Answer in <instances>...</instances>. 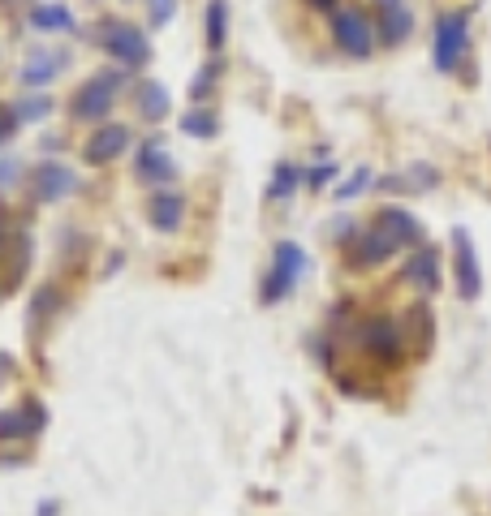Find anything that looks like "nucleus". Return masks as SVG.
<instances>
[{
  "label": "nucleus",
  "instance_id": "obj_7",
  "mask_svg": "<svg viewBox=\"0 0 491 516\" xmlns=\"http://www.w3.org/2000/svg\"><path fill=\"white\" fill-rule=\"evenodd\" d=\"M332 39H336V48L349 52V56H371L376 48V35H371V22L358 14V9H336L332 14Z\"/></svg>",
  "mask_w": 491,
  "mask_h": 516
},
{
  "label": "nucleus",
  "instance_id": "obj_11",
  "mask_svg": "<svg viewBox=\"0 0 491 516\" xmlns=\"http://www.w3.org/2000/svg\"><path fill=\"white\" fill-rule=\"evenodd\" d=\"M401 280H406V284H414L423 297H436V293H440V284H444V254L436 250V245H423V250H418V254H414L406 267H401Z\"/></svg>",
  "mask_w": 491,
  "mask_h": 516
},
{
  "label": "nucleus",
  "instance_id": "obj_3",
  "mask_svg": "<svg viewBox=\"0 0 491 516\" xmlns=\"http://www.w3.org/2000/svg\"><path fill=\"white\" fill-rule=\"evenodd\" d=\"M121 82H125V69H104L95 78H86L78 91H74V99H69V116H74V121H86V125H91V121H104V116L113 113Z\"/></svg>",
  "mask_w": 491,
  "mask_h": 516
},
{
  "label": "nucleus",
  "instance_id": "obj_2",
  "mask_svg": "<svg viewBox=\"0 0 491 516\" xmlns=\"http://www.w3.org/2000/svg\"><path fill=\"white\" fill-rule=\"evenodd\" d=\"M302 272H306V250H302L297 242H276V250H272V267H267V275H263V284H259V302L263 306L285 302V297L297 289Z\"/></svg>",
  "mask_w": 491,
  "mask_h": 516
},
{
  "label": "nucleus",
  "instance_id": "obj_23",
  "mask_svg": "<svg viewBox=\"0 0 491 516\" xmlns=\"http://www.w3.org/2000/svg\"><path fill=\"white\" fill-rule=\"evenodd\" d=\"M220 74H225V64H220V56H212V61H207L195 78H190V86H185V91H190V104H203V99L212 95L215 82H220Z\"/></svg>",
  "mask_w": 491,
  "mask_h": 516
},
{
  "label": "nucleus",
  "instance_id": "obj_14",
  "mask_svg": "<svg viewBox=\"0 0 491 516\" xmlns=\"http://www.w3.org/2000/svg\"><path fill=\"white\" fill-rule=\"evenodd\" d=\"M48 426V413L39 401H22L17 409H0V439H31Z\"/></svg>",
  "mask_w": 491,
  "mask_h": 516
},
{
  "label": "nucleus",
  "instance_id": "obj_18",
  "mask_svg": "<svg viewBox=\"0 0 491 516\" xmlns=\"http://www.w3.org/2000/svg\"><path fill=\"white\" fill-rule=\"evenodd\" d=\"M409 35H414V14H409L406 5H393V9H384V17H379V39H384V48H396V44H406Z\"/></svg>",
  "mask_w": 491,
  "mask_h": 516
},
{
  "label": "nucleus",
  "instance_id": "obj_5",
  "mask_svg": "<svg viewBox=\"0 0 491 516\" xmlns=\"http://www.w3.org/2000/svg\"><path fill=\"white\" fill-rule=\"evenodd\" d=\"M358 327H362V332H358L362 349L376 357L379 366H401V353H406L401 322H393V319H366V322H358Z\"/></svg>",
  "mask_w": 491,
  "mask_h": 516
},
{
  "label": "nucleus",
  "instance_id": "obj_4",
  "mask_svg": "<svg viewBox=\"0 0 491 516\" xmlns=\"http://www.w3.org/2000/svg\"><path fill=\"white\" fill-rule=\"evenodd\" d=\"M470 48V9H448L436 17V39H431V64L440 74H453Z\"/></svg>",
  "mask_w": 491,
  "mask_h": 516
},
{
  "label": "nucleus",
  "instance_id": "obj_21",
  "mask_svg": "<svg viewBox=\"0 0 491 516\" xmlns=\"http://www.w3.org/2000/svg\"><path fill=\"white\" fill-rule=\"evenodd\" d=\"M229 39V0H207V52H220Z\"/></svg>",
  "mask_w": 491,
  "mask_h": 516
},
{
  "label": "nucleus",
  "instance_id": "obj_17",
  "mask_svg": "<svg viewBox=\"0 0 491 516\" xmlns=\"http://www.w3.org/2000/svg\"><path fill=\"white\" fill-rule=\"evenodd\" d=\"M376 224L388 228L401 250H406V245H423V224H418V220H414L409 211H401V207H384V211L376 215Z\"/></svg>",
  "mask_w": 491,
  "mask_h": 516
},
{
  "label": "nucleus",
  "instance_id": "obj_22",
  "mask_svg": "<svg viewBox=\"0 0 491 516\" xmlns=\"http://www.w3.org/2000/svg\"><path fill=\"white\" fill-rule=\"evenodd\" d=\"M302 168H297V164H276V168H272V181H267V198H272V203H285V198H289V194L297 190V185H302Z\"/></svg>",
  "mask_w": 491,
  "mask_h": 516
},
{
  "label": "nucleus",
  "instance_id": "obj_31",
  "mask_svg": "<svg viewBox=\"0 0 491 516\" xmlns=\"http://www.w3.org/2000/svg\"><path fill=\"white\" fill-rule=\"evenodd\" d=\"M332 177H336V164H319L311 177H306V185H311V190H324V185H327Z\"/></svg>",
  "mask_w": 491,
  "mask_h": 516
},
{
  "label": "nucleus",
  "instance_id": "obj_6",
  "mask_svg": "<svg viewBox=\"0 0 491 516\" xmlns=\"http://www.w3.org/2000/svg\"><path fill=\"white\" fill-rule=\"evenodd\" d=\"M396 250H401V245H396L393 233L371 220L366 228H358V237H354V245H349V267H354V272H362V267H379V263H388Z\"/></svg>",
  "mask_w": 491,
  "mask_h": 516
},
{
  "label": "nucleus",
  "instance_id": "obj_28",
  "mask_svg": "<svg viewBox=\"0 0 491 516\" xmlns=\"http://www.w3.org/2000/svg\"><path fill=\"white\" fill-rule=\"evenodd\" d=\"M56 306H61V297H56V289H52V284L35 293V302H31V327H35V332H39V322L48 319Z\"/></svg>",
  "mask_w": 491,
  "mask_h": 516
},
{
  "label": "nucleus",
  "instance_id": "obj_36",
  "mask_svg": "<svg viewBox=\"0 0 491 516\" xmlns=\"http://www.w3.org/2000/svg\"><path fill=\"white\" fill-rule=\"evenodd\" d=\"M61 146H65V138H61V134H56V138H52V134L44 138V151H61Z\"/></svg>",
  "mask_w": 491,
  "mask_h": 516
},
{
  "label": "nucleus",
  "instance_id": "obj_1",
  "mask_svg": "<svg viewBox=\"0 0 491 516\" xmlns=\"http://www.w3.org/2000/svg\"><path fill=\"white\" fill-rule=\"evenodd\" d=\"M86 39H91L95 48L108 52L116 64H125V74H130V69H143V64L151 61V39L143 35V26H134L125 17H104L99 26L86 31Z\"/></svg>",
  "mask_w": 491,
  "mask_h": 516
},
{
  "label": "nucleus",
  "instance_id": "obj_12",
  "mask_svg": "<svg viewBox=\"0 0 491 516\" xmlns=\"http://www.w3.org/2000/svg\"><path fill=\"white\" fill-rule=\"evenodd\" d=\"M453 263H457V289L461 297H470L475 302L478 293H483V267H478V250H475V237L466 233V228H453Z\"/></svg>",
  "mask_w": 491,
  "mask_h": 516
},
{
  "label": "nucleus",
  "instance_id": "obj_10",
  "mask_svg": "<svg viewBox=\"0 0 491 516\" xmlns=\"http://www.w3.org/2000/svg\"><path fill=\"white\" fill-rule=\"evenodd\" d=\"M134 177L147 181V185H155V190H164V185H173V181H177V160L164 151L160 138L143 143V151L134 155Z\"/></svg>",
  "mask_w": 491,
  "mask_h": 516
},
{
  "label": "nucleus",
  "instance_id": "obj_13",
  "mask_svg": "<svg viewBox=\"0 0 491 516\" xmlns=\"http://www.w3.org/2000/svg\"><path fill=\"white\" fill-rule=\"evenodd\" d=\"M147 224L155 228V233H177L181 224H185V194L181 190H151L147 198Z\"/></svg>",
  "mask_w": 491,
  "mask_h": 516
},
{
  "label": "nucleus",
  "instance_id": "obj_15",
  "mask_svg": "<svg viewBox=\"0 0 491 516\" xmlns=\"http://www.w3.org/2000/svg\"><path fill=\"white\" fill-rule=\"evenodd\" d=\"M69 64V52H52V48H35L31 56H26V64H22V86L26 91H39V86H48L61 69Z\"/></svg>",
  "mask_w": 491,
  "mask_h": 516
},
{
  "label": "nucleus",
  "instance_id": "obj_30",
  "mask_svg": "<svg viewBox=\"0 0 491 516\" xmlns=\"http://www.w3.org/2000/svg\"><path fill=\"white\" fill-rule=\"evenodd\" d=\"M17 177H22V160H14V155H0V190H9Z\"/></svg>",
  "mask_w": 491,
  "mask_h": 516
},
{
  "label": "nucleus",
  "instance_id": "obj_27",
  "mask_svg": "<svg viewBox=\"0 0 491 516\" xmlns=\"http://www.w3.org/2000/svg\"><path fill=\"white\" fill-rule=\"evenodd\" d=\"M371 168H366V164H362V168H354V173H349V177L341 181V185H336V198H341V203H349V198H358L362 190H366V185H371Z\"/></svg>",
  "mask_w": 491,
  "mask_h": 516
},
{
  "label": "nucleus",
  "instance_id": "obj_29",
  "mask_svg": "<svg viewBox=\"0 0 491 516\" xmlns=\"http://www.w3.org/2000/svg\"><path fill=\"white\" fill-rule=\"evenodd\" d=\"M151 9V26H168L177 17V0H147Z\"/></svg>",
  "mask_w": 491,
  "mask_h": 516
},
{
  "label": "nucleus",
  "instance_id": "obj_20",
  "mask_svg": "<svg viewBox=\"0 0 491 516\" xmlns=\"http://www.w3.org/2000/svg\"><path fill=\"white\" fill-rule=\"evenodd\" d=\"M181 134L185 138H198V143H212L215 134H220V116L212 108H190L185 121H181Z\"/></svg>",
  "mask_w": 491,
  "mask_h": 516
},
{
  "label": "nucleus",
  "instance_id": "obj_9",
  "mask_svg": "<svg viewBox=\"0 0 491 516\" xmlns=\"http://www.w3.org/2000/svg\"><path fill=\"white\" fill-rule=\"evenodd\" d=\"M31 190L39 203H61V198H69V194L78 190V173L61 160H44V164H35Z\"/></svg>",
  "mask_w": 491,
  "mask_h": 516
},
{
  "label": "nucleus",
  "instance_id": "obj_37",
  "mask_svg": "<svg viewBox=\"0 0 491 516\" xmlns=\"http://www.w3.org/2000/svg\"><path fill=\"white\" fill-rule=\"evenodd\" d=\"M379 5H384V9H393V5H396V0H379Z\"/></svg>",
  "mask_w": 491,
  "mask_h": 516
},
{
  "label": "nucleus",
  "instance_id": "obj_33",
  "mask_svg": "<svg viewBox=\"0 0 491 516\" xmlns=\"http://www.w3.org/2000/svg\"><path fill=\"white\" fill-rule=\"evenodd\" d=\"M9 379H14V357H9V353H0V387L9 383Z\"/></svg>",
  "mask_w": 491,
  "mask_h": 516
},
{
  "label": "nucleus",
  "instance_id": "obj_24",
  "mask_svg": "<svg viewBox=\"0 0 491 516\" xmlns=\"http://www.w3.org/2000/svg\"><path fill=\"white\" fill-rule=\"evenodd\" d=\"M14 116H17V125H26V121H44V116H52V95H22L14 104Z\"/></svg>",
  "mask_w": 491,
  "mask_h": 516
},
{
  "label": "nucleus",
  "instance_id": "obj_26",
  "mask_svg": "<svg viewBox=\"0 0 491 516\" xmlns=\"http://www.w3.org/2000/svg\"><path fill=\"white\" fill-rule=\"evenodd\" d=\"M406 322H414V336H418L414 353H426V349H431V314H426V306L406 310Z\"/></svg>",
  "mask_w": 491,
  "mask_h": 516
},
{
  "label": "nucleus",
  "instance_id": "obj_25",
  "mask_svg": "<svg viewBox=\"0 0 491 516\" xmlns=\"http://www.w3.org/2000/svg\"><path fill=\"white\" fill-rule=\"evenodd\" d=\"M406 181H409V194H426V190H436V185H440V173H436L431 164H409Z\"/></svg>",
  "mask_w": 491,
  "mask_h": 516
},
{
  "label": "nucleus",
  "instance_id": "obj_8",
  "mask_svg": "<svg viewBox=\"0 0 491 516\" xmlns=\"http://www.w3.org/2000/svg\"><path fill=\"white\" fill-rule=\"evenodd\" d=\"M130 143H134V134L125 125H116V121H108V125H95V129H91V138L82 143V160L95 164V168H104V164L121 160V155L130 151Z\"/></svg>",
  "mask_w": 491,
  "mask_h": 516
},
{
  "label": "nucleus",
  "instance_id": "obj_32",
  "mask_svg": "<svg viewBox=\"0 0 491 516\" xmlns=\"http://www.w3.org/2000/svg\"><path fill=\"white\" fill-rule=\"evenodd\" d=\"M14 129H17V116H14V108H0V146L14 138Z\"/></svg>",
  "mask_w": 491,
  "mask_h": 516
},
{
  "label": "nucleus",
  "instance_id": "obj_19",
  "mask_svg": "<svg viewBox=\"0 0 491 516\" xmlns=\"http://www.w3.org/2000/svg\"><path fill=\"white\" fill-rule=\"evenodd\" d=\"M26 22H31L35 31H78V22H74V14H69V5H61V0H56V5H35Z\"/></svg>",
  "mask_w": 491,
  "mask_h": 516
},
{
  "label": "nucleus",
  "instance_id": "obj_34",
  "mask_svg": "<svg viewBox=\"0 0 491 516\" xmlns=\"http://www.w3.org/2000/svg\"><path fill=\"white\" fill-rule=\"evenodd\" d=\"M311 9H319V14H336V0H306Z\"/></svg>",
  "mask_w": 491,
  "mask_h": 516
},
{
  "label": "nucleus",
  "instance_id": "obj_16",
  "mask_svg": "<svg viewBox=\"0 0 491 516\" xmlns=\"http://www.w3.org/2000/svg\"><path fill=\"white\" fill-rule=\"evenodd\" d=\"M134 104H138V116H143L147 125H160L164 116L173 113V95H168L164 82H138V86H134Z\"/></svg>",
  "mask_w": 491,
  "mask_h": 516
},
{
  "label": "nucleus",
  "instance_id": "obj_35",
  "mask_svg": "<svg viewBox=\"0 0 491 516\" xmlns=\"http://www.w3.org/2000/svg\"><path fill=\"white\" fill-rule=\"evenodd\" d=\"M56 512H61V503H56V500H44V503H39V512H35V516H56Z\"/></svg>",
  "mask_w": 491,
  "mask_h": 516
}]
</instances>
